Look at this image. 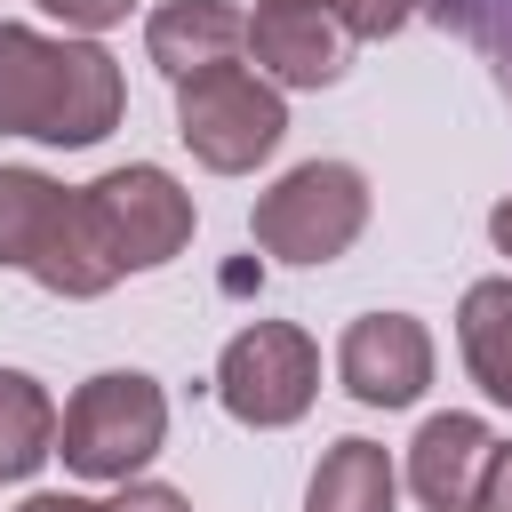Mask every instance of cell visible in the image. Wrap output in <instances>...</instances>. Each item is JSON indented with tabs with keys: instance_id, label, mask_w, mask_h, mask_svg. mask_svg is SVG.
Instances as JSON below:
<instances>
[{
	"instance_id": "cell-1",
	"label": "cell",
	"mask_w": 512,
	"mask_h": 512,
	"mask_svg": "<svg viewBox=\"0 0 512 512\" xmlns=\"http://www.w3.org/2000/svg\"><path fill=\"white\" fill-rule=\"evenodd\" d=\"M128 112V80L96 40H48L32 24H0V136L32 144H96Z\"/></svg>"
},
{
	"instance_id": "cell-2",
	"label": "cell",
	"mask_w": 512,
	"mask_h": 512,
	"mask_svg": "<svg viewBox=\"0 0 512 512\" xmlns=\"http://www.w3.org/2000/svg\"><path fill=\"white\" fill-rule=\"evenodd\" d=\"M0 264L32 272L48 296H72V304L104 296L120 280L112 256L96 248V232H88L80 192H64L40 168H0Z\"/></svg>"
},
{
	"instance_id": "cell-3",
	"label": "cell",
	"mask_w": 512,
	"mask_h": 512,
	"mask_svg": "<svg viewBox=\"0 0 512 512\" xmlns=\"http://www.w3.org/2000/svg\"><path fill=\"white\" fill-rule=\"evenodd\" d=\"M168 440V392L144 368H104L64 400L56 456L80 480H136Z\"/></svg>"
},
{
	"instance_id": "cell-4",
	"label": "cell",
	"mask_w": 512,
	"mask_h": 512,
	"mask_svg": "<svg viewBox=\"0 0 512 512\" xmlns=\"http://www.w3.org/2000/svg\"><path fill=\"white\" fill-rule=\"evenodd\" d=\"M176 136L192 144L200 168L248 176L256 160L280 152L288 104H280V88H272L264 72H248V64H208V72L176 80Z\"/></svg>"
},
{
	"instance_id": "cell-5",
	"label": "cell",
	"mask_w": 512,
	"mask_h": 512,
	"mask_svg": "<svg viewBox=\"0 0 512 512\" xmlns=\"http://www.w3.org/2000/svg\"><path fill=\"white\" fill-rule=\"evenodd\" d=\"M248 232L280 264H336L368 232V176L352 160H304L272 192H256Z\"/></svg>"
},
{
	"instance_id": "cell-6",
	"label": "cell",
	"mask_w": 512,
	"mask_h": 512,
	"mask_svg": "<svg viewBox=\"0 0 512 512\" xmlns=\"http://www.w3.org/2000/svg\"><path fill=\"white\" fill-rule=\"evenodd\" d=\"M80 208H88V232L96 248L112 256V272H152L168 264L184 240H192V192L152 168V160H128V168H104L96 184H80Z\"/></svg>"
},
{
	"instance_id": "cell-7",
	"label": "cell",
	"mask_w": 512,
	"mask_h": 512,
	"mask_svg": "<svg viewBox=\"0 0 512 512\" xmlns=\"http://www.w3.org/2000/svg\"><path fill=\"white\" fill-rule=\"evenodd\" d=\"M320 392V344L296 320H248L224 360H216V400L224 416H240L248 432H280L312 408Z\"/></svg>"
},
{
	"instance_id": "cell-8",
	"label": "cell",
	"mask_w": 512,
	"mask_h": 512,
	"mask_svg": "<svg viewBox=\"0 0 512 512\" xmlns=\"http://www.w3.org/2000/svg\"><path fill=\"white\" fill-rule=\"evenodd\" d=\"M336 376L360 408H408L432 384V336L408 312H360L336 344Z\"/></svg>"
},
{
	"instance_id": "cell-9",
	"label": "cell",
	"mask_w": 512,
	"mask_h": 512,
	"mask_svg": "<svg viewBox=\"0 0 512 512\" xmlns=\"http://www.w3.org/2000/svg\"><path fill=\"white\" fill-rule=\"evenodd\" d=\"M344 24L336 8H256L248 16V48H256V72L272 88H328L344 80Z\"/></svg>"
},
{
	"instance_id": "cell-10",
	"label": "cell",
	"mask_w": 512,
	"mask_h": 512,
	"mask_svg": "<svg viewBox=\"0 0 512 512\" xmlns=\"http://www.w3.org/2000/svg\"><path fill=\"white\" fill-rule=\"evenodd\" d=\"M488 424L480 416H464V408H448V416H424V432H416V448H408V488H416V504L424 512H472V496H480V472H488Z\"/></svg>"
},
{
	"instance_id": "cell-11",
	"label": "cell",
	"mask_w": 512,
	"mask_h": 512,
	"mask_svg": "<svg viewBox=\"0 0 512 512\" xmlns=\"http://www.w3.org/2000/svg\"><path fill=\"white\" fill-rule=\"evenodd\" d=\"M144 48L168 80H192L208 64H232L248 48V16L232 0H160L152 24H144Z\"/></svg>"
},
{
	"instance_id": "cell-12",
	"label": "cell",
	"mask_w": 512,
	"mask_h": 512,
	"mask_svg": "<svg viewBox=\"0 0 512 512\" xmlns=\"http://www.w3.org/2000/svg\"><path fill=\"white\" fill-rule=\"evenodd\" d=\"M456 344H464L472 384L512 408V272L464 288V304H456Z\"/></svg>"
},
{
	"instance_id": "cell-13",
	"label": "cell",
	"mask_w": 512,
	"mask_h": 512,
	"mask_svg": "<svg viewBox=\"0 0 512 512\" xmlns=\"http://www.w3.org/2000/svg\"><path fill=\"white\" fill-rule=\"evenodd\" d=\"M392 456L376 440H336L320 464H312V488H304V512H392Z\"/></svg>"
},
{
	"instance_id": "cell-14",
	"label": "cell",
	"mask_w": 512,
	"mask_h": 512,
	"mask_svg": "<svg viewBox=\"0 0 512 512\" xmlns=\"http://www.w3.org/2000/svg\"><path fill=\"white\" fill-rule=\"evenodd\" d=\"M56 400L40 392V376L0 368V480H32L56 456Z\"/></svg>"
},
{
	"instance_id": "cell-15",
	"label": "cell",
	"mask_w": 512,
	"mask_h": 512,
	"mask_svg": "<svg viewBox=\"0 0 512 512\" xmlns=\"http://www.w3.org/2000/svg\"><path fill=\"white\" fill-rule=\"evenodd\" d=\"M424 16H432L440 32H456V40L496 72V88L512 96V0H424Z\"/></svg>"
},
{
	"instance_id": "cell-16",
	"label": "cell",
	"mask_w": 512,
	"mask_h": 512,
	"mask_svg": "<svg viewBox=\"0 0 512 512\" xmlns=\"http://www.w3.org/2000/svg\"><path fill=\"white\" fill-rule=\"evenodd\" d=\"M416 8H424V0H336V24H344L352 40H384V32H400Z\"/></svg>"
},
{
	"instance_id": "cell-17",
	"label": "cell",
	"mask_w": 512,
	"mask_h": 512,
	"mask_svg": "<svg viewBox=\"0 0 512 512\" xmlns=\"http://www.w3.org/2000/svg\"><path fill=\"white\" fill-rule=\"evenodd\" d=\"M96 512H192V496L168 480H120V496H104Z\"/></svg>"
},
{
	"instance_id": "cell-18",
	"label": "cell",
	"mask_w": 512,
	"mask_h": 512,
	"mask_svg": "<svg viewBox=\"0 0 512 512\" xmlns=\"http://www.w3.org/2000/svg\"><path fill=\"white\" fill-rule=\"evenodd\" d=\"M64 32H104V24H120L128 16V0H40Z\"/></svg>"
},
{
	"instance_id": "cell-19",
	"label": "cell",
	"mask_w": 512,
	"mask_h": 512,
	"mask_svg": "<svg viewBox=\"0 0 512 512\" xmlns=\"http://www.w3.org/2000/svg\"><path fill=\"white\" fill-rule=\"evenodd\" d=\"M472 512H512V440H496V448H488V472H480Z\"/></svg>"
},
{
	"instance_id": "cell-20",
	"label": "cell",
	"mask_w": 512,
	"mask_h": 512,
	"mask_svg": "<svg viewBox=\"0 0 512 512\" xmlns=\"http://www.w3.org/2000/svg\"><path fill=\"white\" fill-rule=\"evenodd\" d=\"M488 240H496V256H512V200L488 208Z\"/></svg>"
},
{
	"instance_id": "cell-21",
	"label": "cell",
	"mask_w": 512,
	"mask_h": 512,
	"mask_svg": "<svg viewBox=\"0 0 512 512\" xmlns=\"http://www.w3.org/2000/svg\"><path fill=\"white\" fill-rule=\"evenodd\" d=\"M16 512H96V504H88V496H24Z\"/></svg>"
},
{
	"instance_id": "cell-22",
	"label": "cell",
	"mask_w": 512,
	"mask_h": 512,
	"mask_svg": "<svg viewBox=\"0 0 512 512\" xmlns=\"http://www.w3.org/2000/svg\"><path fill=\"white\" fill-rule=\"evenodd\" d=\"M256 8H336V0H256Z\"/></svg>"
}]
</instances>
